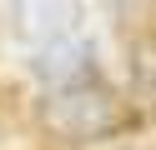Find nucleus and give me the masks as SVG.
Listing matches in <instances>:
<instances>
[{
  "instance_id": "obj_1",
  "label": "nucleus",
  "mask_w": 156,
  "mask_h": 150,
  "mask_svg": "<svg viewBox=\"0 0 156 150\" xmlns=\"http://www.w3.org/2000/svg\"><path fill=\"white\" fill-rule=\"evenodd\" d=\"M41 125L66 145H91V140H111L131 125V105L101 80L86 85H66V90H45L41 100Z\"/></svg>"
},
{
  "instance_id": "obj_2",
  "label": "nucleus",
  "mask_w": 156,
  "mask_h": 150,
  "mask_svg": "<svg viewBox=\"0 0 156 150\" xmlns=\"http://www.w3.org/2000/svg\"><path fill=\"white\" fill-rule=\"evenodd\" d=\"M5 5H10L15 40H25L30 50L81 35V0H5Z\"/></svg>"
},
{
  "instance_id": "obj_3",
  "label": "nucleus",
  "mask_w": 156,
  "mask_h": 150,
  "mask_svg": "<svg viewBox=\"0 0 156 150\" xmlns=\"http://www.w3.org/2000/svg\"><path fill=\"white\" fill-rule=\"evenodd\" d=\"M30 70L45 80L51 90H66V85H86L96 80V45L86 35H71V40H55V45L35 50Z\"/></svg>"
},
{
  "instance_id": "obj_4",
  "label": "nucleus",
  "mask_w": 156,
  "mask_h": 150,
  "mask_svg": "<svg viewBox=\"0 0 156 150\" xmlns=\"http://www.w3.org/2000/svg\"><path fill=\"white\" fill-rule=\"evenodd\" d=\"M131 80H136V95H141L146 105H151V115H156V40H141V45H136Z\"/></svg>"
},
{
  "instance_id": "obj_5",
  "label": "nucleus",
  "mask_w": 156,
  "mask_h": 150,
  "mask_svg": "<svg viewBox=\"0 0 156 150\" xmlns=\"http://www.w3.org/2000/svg\"><path fill=\"white\" fill-rule=\"evenodd\" d=\"M101 5H106V10H116V15H126V10H131V5H141V0H101Z\"/></svg>"
}]
</instances>
